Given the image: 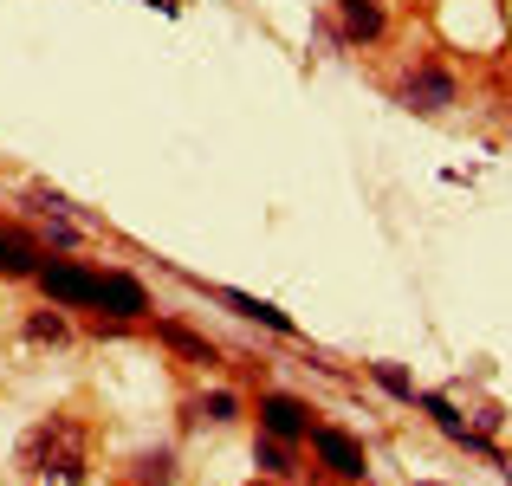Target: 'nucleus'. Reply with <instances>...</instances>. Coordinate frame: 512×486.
Here are the masks:
<instances>
[{"label": "nucleus", "mask_w": 512, "mask_h": 486, "mask_svg": "<svg viewBox=\"0 0 512 486\" xmlns=\"http://www.w3.org/2000/svg\"><path fill=\"white\" fill-rule=\"evenodd\" d=\"M396 104H402V111L435 117V111H448V104H454V78L441 72V65H415V72L396 85Z\"/></svg>", "instance_id": "4"}, {"label": "nucleus", "mask_w": 512, "mask_h": 486, "mask_svg": "<svg viewBox=\"0 0 512 486\" xmlns=\"http://www.w3.org/2000/svg\"><path fill=\"white\" fill-rule=\"evenodd\" d=\"M33 286L46 292V305H59V312H85L91 299H98V273L78 260H39Z\"/></svg>", "instance_id": "3"}, {"label": "nucleus", "mask_w": 512, "mask_h": 486, "mask_svg": "<svg viewBox=\"0 0 512 486\" xmlns=\"http://www.w3.org/2000/svg\"><path fill=\"white\" fill-rule=\"evenodd\" d=\"M20 467L39 474V480H59V486L85 480V428H78L72 415H46V422L20 441Z\"/></svg>", "instance_id": "1"}, {"label": "nucleus", "mask_w": 512, "mask_h": 486, "mask_svg": "<svg viewBox=\"0 0 512 486\" xmlns=\"http://www.w3.org/2000/svg\"><path fill=\"white\" fill-rule=\"evenodd\" d=\"M26 337H33V344H65V337H72V324H65L59 305H52V312H33V318H26Z\"/></svg>", "instance_id": "13"}, {"label": "nucleus", "mask_w": 512, "mask_h": 486, "mask_svg": "<svg viewBox=\"0 0 512 486\" xmlns=\"http://www.w3.org/2000/svg\"><path fill=\"white\" fill-rule=\"evenodd\" d=\"M253 486H279V480H253Z\"/></svg>", "instance_id": "16"}, {"label": "nucleus", "mask_w": 512, "mask_h": 486, "mask_svg": "<svg viewBox=\"0 0 512 486\" xmlns=\"http://www.w3.org/2000/svg\"><path fill=\"white\" fill-rule=\"evenodd\" d=\"M46 247H39L26 227H0V279H33Z\"/></svg>", "instance_id": "7"}, {"label": "nucleus", "mask_w": 512, "mask_h": 486, "mask_svg": "<svg viewBox=\"0 0 512 486\" xmlns=\"http://www.w3.org/2000/svg\"><path fill=\"white\" fill-rule=\"evenodd\" d=\"M98 305L111 324H137L143 312H150V292H143V279H130V273H98Z\"/></svg>", "instance_id": "5"}, {"label": "nucleus", "mask_w": 512, "mask_h": 486, "mask_svg": "<svg viewBox=\"0 0 512 486\" xmlns=\"http://www.w3.org/2000/svg\"><path fill=\"white\" fill-rule=\"evenodd\" d=\"M188 415H195V422H234V415H240V396H234V389H208V396L188 402Z\"/></svg>", "instance_id": "11"}, {"label": "nucleus", "mask_w": 512, "mask_h": 486, "mask_svg": "<svg viewBox=\"0 0 512 486\" xmlns=\"http://www.w3.org/2000/svg\"><path fill=\"white\" fill-rule=\"evenodd\" d=\"M156 337H163L169 350H182L188 363H214V344H208V337H195L188 324H175V318H163V324H156Z\"/></svg>", "instance_id": "10"}, {"label": "nucleus", "mask_w": 512, "mask_h": 486, "mask_svg": "<svg viewBox=\"0 0 512 486\" xmlns=\"http://www.w3.org/2000/svg\"><path fill=\"white\" fill-rule=\"evenodd\" d=\"M214 299L221 305H234L240 318H253V324H266V331H279V337H292V318L279 312V305H266V299H253V292H234V286H214Z\"/></svg>", "instance_id": "9"}, {"label": "nucleus", "mask_w": 512, "mask_h": 486, "mask_svg": "<svg viewBox=\"0 0 512 486\" xmlns=\"http://www.w3.org/2000/svg\"><path fill=\"white\" fill-rule=\"evenodd\" d=\"M253 461H260V467H266L273 480L299 474V467H292V441H273V435H260V441H253Z\"/></svg>", "instance_id": "12"}, {"label": "nucleus", "mask_w": 512, "mask_h": 486, "mask_svg": "<svg viewBox=\"0 0 512 486\" xmlns=\"http://www.w3.org/2000/svg\"><path fill=\"white\" fill-rule=\"evenodd\" d=\"M376 383H383V389H389V396H402V402H415V383H409V376H402V370H396V363H376Z\"/></svg>", "instance_id": "15"}, {"label": "nucleus", "mask_w": 512, "mask_h": 486, "mask_svg": "<svg viewBox=\"0 0 512 486\" xmlns=\"http://www.w3.org/2000/svg\"><path fill=\"white\" fill-rule=\"evenodd\" d=\"M169 480H175V454L169 448H156V454L137 461V486H169Z\"/></svg>", "instance_id": "14"}, {"label": "nucleus", "mask_w": 512, "mask_h": 486, "mask_svg": "<svg viewBox=\"0 0 512 486\" xmlns=\"http://www.w3.org/2000/svg\"><path fill=\"white\" fill-rule=\"evenodd\" d=\"M312 454H318V467H325L331 480H344V486H363L370 480V448H363L350 428H331V422H312Z\"/></svg>", "instance_id": "2"}, {"label": "nucleus", "mask_w": 512, "mask_h": 486, "mask_svg": "<svg viewBox=\"0 0 512 486\" xmlns=\"http://www.w3.org/2000/svg\"><path fill=\"white\" fill-rule=\"evenodd\" d=\"M260 435L292 441V448H299V441L312 435V409H305L299 396H279V389H266V396H260Z\"/></svg>", "instance_id": "6"}, {"label": "nucleus", "mask_w": 512, "mask_h": 486, "mask_svg": "<svg viewBox=\"0 0 512 486\" xmlns=\"http://www.w3.org/2000/svg\"><path fill=\"white\" fill-rule=\"evenodd\" d=\"M338 26H344L350 46H376L389 20H383V7H376V0H338Z\"/></svg>", "instance_id": "8"}]
</instances>
